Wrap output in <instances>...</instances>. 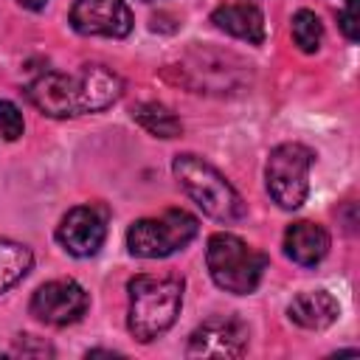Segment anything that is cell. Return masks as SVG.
<instances>
[{
    "label": "cell",
    "mask_w": 360,
    "mask_h": 360,
    "mask_svg": "<svg viewBox=\"0 0 360 360\" xmlns=\"http://www.w3.org/2000/svg\"><path fill=\"white\" fill-rule=\"evenodd\" d=\"M329 233L323 225L298 219L284 231V253L301 267H315L329 253Z\"/></svg>",
    "instance_id": "8fae6325"
},
{
    "label": "cell",
    "mask_w": 360,
    "mask_h": 360,
    "mask_svg": "<svg viewBox=\"0 0 360 360\" xmlns=\"http://www.w3.org/2000/svg\"><path fill=\"white\" fill-rule=\"evenodd\" d=\"M248 349V326L236 318H208L188 335V357H242Z\"/></svg>",
    "instance_id": "30bf717a"
},
{
    "label": "cell",
    "mask_w": 360,
    "mask_h": 360,
    "mask_svg": "<svg viewBox=\"0 0 360 360\" xmlns=\"http://www.w3.org/2000/svg\"><path fill=\"white\" fill-rule=\"evenodd\" d=\"M34 267V253L28 245L14 242V239H3L0 236V295L6 290H11L14 284H20Z\"/></svg>",
    "instance_id": "5bb4252c"
},
{
    "label": "cell",
    "mask_w": 360,
    "mask_h": 360,
    "mask_svg": "<svg viewBox=\"0 0 360 360\" xmlns=\"http://www.w3.org/2000/svg\"><path fill=\"white\" fill-rule=\"evenodd\" d=\"M25 129V121H22V112L14 101L8 98H0V135L6 141H17Z\"/></svg>",
    "instance_id": "e0dca14e"
},
{
    "label": "cell",
    "mask_w": 360,
    "mask_h": 360,
    "mask_svg": "<svg viewBox=\"0 0 360 360\" xmlns=\"http://www.w3.org/2000/svg\"><path fill=\"white\" fill-rule=\"evenodd\" d=\"M70 25L84 37L121 39L132 31L135 20L124 0H76L70 6Z\"/></svg>",
    "instance_id": "ba28073f"
},
{
    "label": "cell",
    "mask_w": 360,
    "mask_h": 360,
    "mask_svg": "<svg viewBox=\"0 0 360 360\" xmlns=\"http://www.w3.org/2000/svg\"><path fill=\"white\" fill-rule=\"evenodd\" d=\"M132 118L155 138H177L183 132V124L180 118L166 107V104H158V101H141L132 107Z\"/></svg>",
    "instance_id": "9a60e30c"
},
{
    "label": "cell",
    "mask_w": 360,
    "mask_h": 360,
    "mask_svg": "<svg viewBox=\"0 0 360 360\" xmlns=\"http://www.w3.org/2000/svg\"><path fill=\"white\" fill-rule=\"evenodd\" d=\"M287 315L295 326L301 329H312V332H321L326 326H332L340 315V304L332 292L326 290H307V292H298L290 307H287Z\"/></svg>",
    "instance_id": "7c38bea8"
},
{
    "label": "cell",
    "mask_w": 360,
    "mask_h": 360,
    "mask_svg": "<svg viewBox=\"0 0 360 360\" xmlns=\"http://www.w3.org/2000/svg\"><path fill=\"white\" fill-rule=\"evenodd\" d=\"M90 307V295L87 290L73 281V278H53L45 281L42 287H37V292L31 295V315L48 326H68L76 323Z\"/></svg>",
    "instance_id": "52a82bcc"
},
{
    "label": "cell",
    "mask_w": 360,
    "mask_h": 360,
    "mask_svg": "<svg viewBox=\"0 0 360 360\" xmlns=\"http://www.w3.org/2000/svg\"><path fill=\"white\" fill-rule=\"evenodd\" d=\"M290 34H292V42L304 53H315L321 48V42H323V22H321V17L315 11L301 8L290 20Z\"/></svg>",
    "instance_id": "2e32d148"
},
{
    "label": "cell",
    "mask_w": 360,
    "mask_h": 360,
    "mask_svg": "<svg viewBox=\"0 0 360 360\" xmlns=\"http://www.w3.org/2000/svg\"><path fill=\"white\" fill-rule=\"evenodd\" d=\"M211 22L219 31L245 39L250 45L264 42V14L253 3H222L211 11Z\"/></svg>",
    "instance_id": "4fadbf2b"
},
{
    "label": "cell",
    "mask_w": 360,
    "mask_h": 360,
    "mask_svg": "<svg viewBox=\"0 0 360 360\" xmlns=\"http://www.w3.org/2000/svg\"><path fill=\"white\" fill-rule=\"evenodd\" d=\"M200 231L194 214L183 208H169L160 217L135 219L127 228V248L138 259H166L183 250Z\"/></svg>",
    "instance_id": "5b68a950"
},
{
    "label": "cell",
    "mask_w": 360,
    "mask_h": 360,
    "mask_svg": "<svg viewBox=\"0 0 360 360\" xmlns=\"http://www.w3.org/2000/svg\"><path fill=\"white\" fill-rule=\"evenodd\" d=\"M354 6L357 0H343V8L338 14V22H340V31L349 42H357V14H354Z\"/></svg>",
    "instance_id": "ac0fdd59"
},
{
    "label": "cell",
    "mask_w": 360,
    "mask_h": 360,
    "mask_svg": "<svg viewBox=\"0 0 360 360\" xmlns=\"http://www.w3.org/2000/svg\"><path fill=\"white\" fill-rule=\"evenodd\" d=\"M312 149L304 143H278L267 155L264 183L273 202L284 211H295L304 205L309 194V169H312Z\"/></svg>",
    "instance_id": "8992f818"
},
{
    "label": "cell",
    "mask_w": 360,
    "mask_h": 360,
    "mask_svg": "<svg viewBox=\"0 0 360 360\" xmlns=\"http://www.w3.org/2000/svg\"><path fill=\"white\" fill-rule=\"evenodd\" d=\"M14 3L22 6V8H28V11H39V8H45L48 0H14Z\"/></svg>",
    "instance_id": "ffe728a7"
},
{
    "label": "cell",
    "mask_w": 360,
    "mask_h": 360,
    "mask_svg": "<svg viewBox=\"0 0 360 360\" xmlns=\"http://www.w3.org/2000/svg\"><path fill=\"white\" fill-rule=\"evenodd\" d=\"M172 172L180 183V188L202 208V214L219 219V222H239L245 219L248 208L239 191L225 180V174L202 160L200 155L183 152L172 160Z\"/></svg>",
    "instance_id": "3957f363"
},
{
    "label": "cell",
    "mask_w": 360,
    "mask_h": 360,
    "mask_svg": "<svg viewBox=\"0 0 360 360\" xmlns=\"http://www.w3.org/2000/svg\"><path fill=\"white\" fill-rule=\"evenodd\" d=\"M56 239L59 245L76 256V259H87V256H96L107 239V222H104V214L93 205H76L70 208L59 225H56Z\"/></svg>",
    "instance_id": "9c48e42d"
},
{
    "label": "cell",
    "mask_w": 360,
    "mask_h": 360,
    "mask_svg": "<svg viewBox=\"0 0 360 360\" xmlns=\"http://www.w3.org/2000/svg\"><path fill=\"white\" fill-rule=\"evenodd\" d=\"M127 290H129L127 326L135 340L152 343L155 338L172 329L183 307V278L141 273L129 278Z\"/></svg>",
    "instance_id": "7a4b0ae2"
},
{
    "label": "cell",
    "mask_w": 360,
    "mask_h": 360,
    "mask_svg": "<svg viewBox=\"0 0 360 360\" xmlns=\"http://www.w3.org/2000/svg\"><path fill=\"white\" fill-rule=\"evenodd\" d=\"M11 352H14V354H39V357L53 354V349H51L48 343H34V338H31V335L20 338V340H17V346H14Z\"/></svg>",
    "instance_id": "d6986e66"
},
{
    "label": "cell",
    "mask_w": 360,
    "mask_h": 360,
    "mask_svg": "<svg viewBox=\"0 0 360 360\" xmlns=\"http://www.w3.org/2000/svg\"><path fill=\"white\" fill-rule=\"evenodd\" d=\"M124 93V82L104 65H82L73 73H42L28 87V101L48 118H76L112 107Z\"/></svg>",
    "instance_id": "6da1fadb"
},
{
    "label": "cell",
    "mask_w": 360,
    "mask_h": 360,
    "mask_svg": "<svg viewBox=\"0 0 360 360\" xmlns=\"http://www.w3.org/2000/svg\"><path fill=\"white\" fill-rule=\"evenodd\" d=\"M205 264L219 290L233 295H250L267 270V256L250 248L236 233L217 231L205 242Z\"/></svg>",
    "instance_id": "277c9868"
}]
</instances>
